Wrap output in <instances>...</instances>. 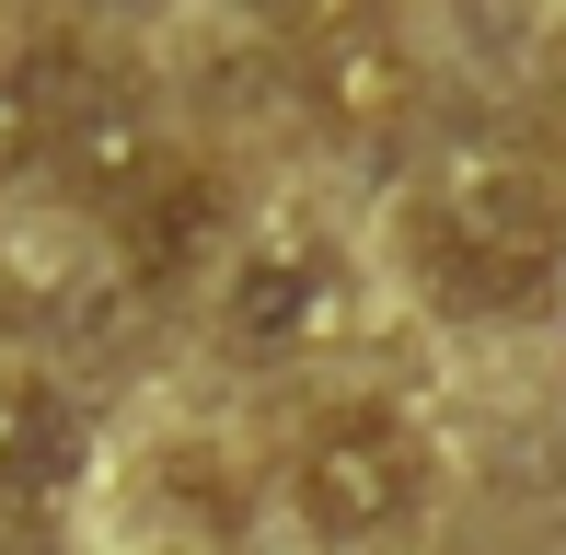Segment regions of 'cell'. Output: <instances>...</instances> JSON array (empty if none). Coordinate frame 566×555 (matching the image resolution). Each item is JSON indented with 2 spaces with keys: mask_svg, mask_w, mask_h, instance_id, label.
<instances>
[{
  "mask_svg": "<svg viewBox=\"0 0 566 555\" xmlns=\"http://www.w3.org/2000/svg\"><path fill=\"white\" fill-rule=\"evenodd\" d=\"M405 255H417L428 301H451V313H532L566 266V209L521 163H462L417 197Z\"/></svg>",
  "mask_w": 566,
  "mask_h": 555,
  "instance_id": "obj_1",
  "label": "cell"
},
{
  "mask_svg": "<svg viewBox=\"0 0 566 555\" xmlns=\"http://www.w3.org/2000/svg\"><path fill=\"white\" fill-rule=\"evenodd\" d=\"M417 486H428V451H417V428L381 417V406H347V417H324L313 440H301V510L336 544L394 533V521L417 510Z\"/></svg>",
  "mask_w": 566,
  "mask_h": 555,
  "instance_id": "obj_2",
  "label": "cell"
},
{
  "mask_svg": "<svg viewBox=\"0 0 566 555\" xmlns=\"http://www.w3.org/2000/svg\"><path fill=\"white\" fill-rule=\"evenodd\" d=\"M105 220H116V266H127V290H174V278H197V266H209V243H220V174H197V163H150Z\"/></svg>",
  "mask_w": 566,
  "mask_h": 555,
  "instance_id": "obj_3",
  "label": "cell"
},
{
  "mask_svg": "<svg viewBox=\"0 0 566 555\" xmlns=\"http://www.w3.org/2000/svg\"><path fill=\"white\" fill-rule=\"evenodd\" d=\"M82 406H70L59 383H35V370H0V510H35V498H59L70 474H82Z\"/></svg>",
  "mask_w": 566,
  "mask_h": 555,
  "instance_id": "obj_4",
  "label": "cell"
},
{
  "mask_svg": "<svg viewBox=\"0 0 566 555\" xmlns=\"http://www.w3.org/2000/svg\"><path fill=\"white\" fill-rule=\"evenodd\" d=\"M301 93H313L324 128H358V139H370V128H394V116H405V93H417V82H405V46L358 12V23H336V35L301 59Z\"/></svg>",
  "mask_w": 566,
  "mask_h": 555,
  "instance_id": "obj_5",
  "label": "cell"
},
{
  "mask_svg": "<svg viewBox=\"0 0 566 555\" xmlns=\"http://www.w3.org/2000/svg\"><path fill=\"white\" fill-rule=\"evenodd\" d=\"M313 313H324V255H313V243L243 255V278H231V336H243V347H301Z\"/></svg>",
  "mask_w": 566,
  "mask_h": 555,
  "instance_id": "obj_6",
  "label": "cell"
},
{
  "mask_svg": "<svg viewBox=\"0 0 566 555\" xmlns=\"http://www.w3.org/2000/svg\"><path fill=\"white\" fill-rule=\"evenodd\" d=\"M46 128H59V35L0 59V174H46Z\"/></svg>",
  "mask_w": 566,
  "mask_h": 555,
  "instance_id": "obj_7",
  "label": "cell"
},
{
  "mask_svg": "<svg viewBox=\"0 0 566 555\" xmlns=\"http://www.w3.org/2000/svg\"><path fill=\"white\" fill-rule=\"evenodd\" d=\"M0 555H46V544H35V533H23V521H12V510H0Z\"/></svg>",
  "mask_w": 566,
  "mask_h": 555,
  "instance_id": "obj_8",
  "label": "cell"
},
{
  "mask_svg": "<svg viewBox=\"0 0 566 555\" xmlns=\"http://www.w3.org/2000/svg\"><path fill=\"white\" fill-rule=\"evenodd\" d=\"M555 174H566V116H555Z\"/></svg>",
  "mask_w": 566,
  "mask_h": 555,
  "instance_id": "obj_9",
  "label": "cell"
},
{
  "mask_svg": "<svg viewBox=\"0 0 566 555\" xmlns=\"http://www.w3.org/2000/svg\"><path fill=\"white\" fill-rule=\"evenodd\" d=\"M266 12H290V0H266Z\"/></svg>",
  "mask_w": 566,
  "mask_h": 555,
  "instance_id": "obj_10",
  "label": "cell"
},
{
  "mask_svg": "<svg viewBox=\"0 0 566 555\" xmlns=\"http://www.w3.org/2000/svg\"><path fill=\"white\" fill-rule=\"evenodd\" d=\"M127 12H150V0H127Z\"/></svg>",
  "mask_w": 566,
  "mask_h": 555,
  "instance_id": "obj_11",
  "label": "cell"
}]
</instances>
